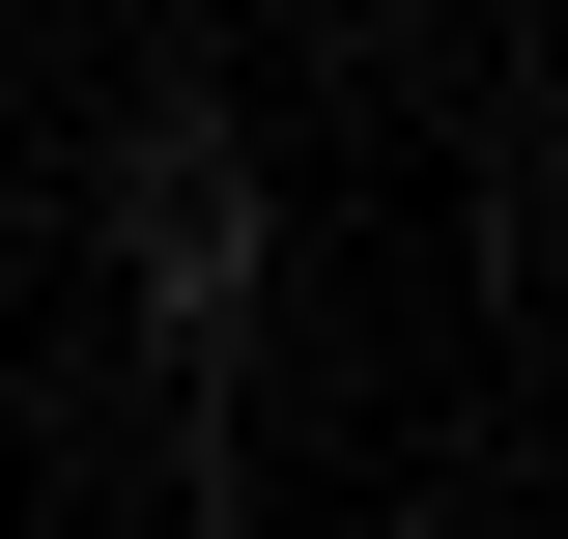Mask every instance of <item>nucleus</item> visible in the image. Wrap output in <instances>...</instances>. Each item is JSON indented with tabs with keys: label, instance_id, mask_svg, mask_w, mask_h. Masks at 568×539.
Here are the masks:
<instances>
[{
	"label": "nucleus",
	"instance_id": "f257e3e1",
	"mask_svg": "<svg viewBox=\"0 0 568 539\" xmlns=\"http://www.w3.org/2000/svg\"><path fill=\"white\" fill-rule=\"evenodd\" d=\"M114 227H142V313H171V340H227V313H256V171H227V114H142Z\"/></svg>",
	"mask_w": 568,
	"mask_h": 539
}]
</instances>
